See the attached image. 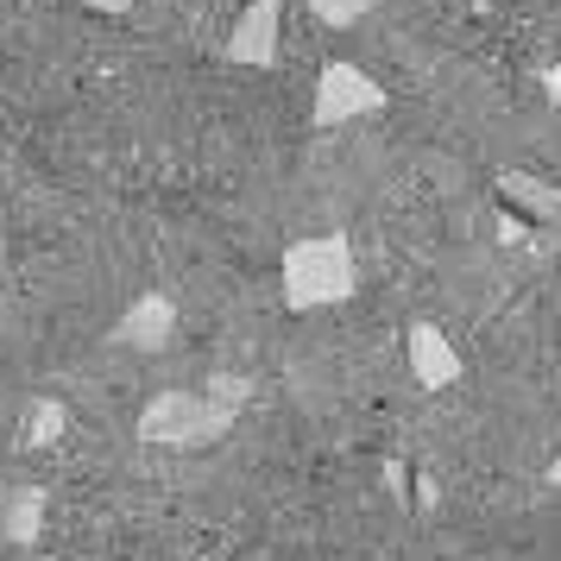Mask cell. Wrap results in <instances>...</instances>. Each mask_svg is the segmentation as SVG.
I'll list each match as a JSON object with an SVG mask.
<instances>
[{
    "mask_svg": "<svg viewBox=\"0 0 561 561\" xmlns=\"http://www.w3.org/2000/svg\"><path fill=\"white\" fill-rule=\"evenodd\" d=\"M404 341H410V373H416V385H423V391H448V385L460 379V354H455V341H448V329H442V322L416 316Z\"/></svg>",
    "mask_w": 561,
    "mask_h": 561,
    "instance_id": "obj_5",
    "label": "cell"
},
{
    "mask_svg": "<svg viewBox=\"0 0 561 561\" xmlns=\"http://www.w3.org/2000/svg\"><path fill=\"white\" fill-rule=\"evenodd\" d=\"M359 290L354 240L347 233H316L284 247V304L290 309H329Z\"/></svg>",
    "mask_w": 561,
    "mask_h": 561,
    "instance_id": "obj_2",
    "label": "cell"
},
{
    "mask_svg": "<svg viewBox=\"0 0 561 561\" xmlns=\"http://www.w3.org/2000/svg\"><path fill=\"white\" fill-rule=\"evenodd\" d=\"M57 430H64V410H57V404H32V423H26L32 442H51Z\"/></svg>",
    "mask_w": 561,
    "mask_h": 561,
    "instance_id": "obj_10",
    "label": "cell"
},
{
    "mask_svg": "<svg viewBox=\"0 0 561 561\" xmlns=\"http://www.w3.org/2000/svg\"><path fill=\"white\" fill-rule=\"evenodd\" d=\"M385 107V89L359 64H322V77H316V127H347V121H366V114H379Z\"/></svg>",
    "mask_w": 561,
    "mask_h": 561,
    "instance_id": "obj_3",
    "label": "cell"
},
{
    "mask_svg": "<svg viewBox=\"0 0 561 561\" xmlns=\"http://www.w3.org/2000/svg\"><path fill=\"white\" fill-rule=\"evenodd\" d=\"M309 13H316V20H322V26H359V20H366V13H379L385 0H304Z\"/></svg>",
    "mask_w": 561,
    "mask_h": 561,
    "instance_id": "obj_9",
    "label": "cell"
},
{
    "mask_svg": "<svg viewBox=\"0 0 561 561\" xmlns=\"http://www.w3.org/2000/svg\"><path fill=\"white\" fill-rule=\"evenodd\" d=\"M549 485H561V455H556V467H549Z\"/></svg>",
    "mask_w": 561,
    "mask_h": 561,
    "instance_id": "obj_14",
    "label": "cell"
},
{
    "mask_svg": "<svg viewBox=\"0 0 561 561\" xmlns=\"http://www.w3.org/2000/svg\"><path fill=\"white\" fill-rule=\"evenodd\" d=\"M524 233H530V228H524L517 215H499V240H524Z\"/></svg>",
    "mask_w": 561,
    "mask_h": 561,
    "instance_id": "obj_12",
    "label": "cell"
},
{
    "mask_svg": "<svg viewBox=\"0 0 561 561\" xmlns=\"http://www.w3.org/2000/svg\"><path fill=\"white\" fill-rule=\"evenodd\" d=\"M253 398V385L240 379V373H215L203 391H158L146 416H139V442H152V448H208V442H221V435L240 423V410Z\"/></svg>",
    "mask_w": 561,
    "mask_h": 561,
    "instance_id": "obj_1",
    "label": "cell"
},
{
    "mask_svg": "<svg viewBox=\"0 0 561 561\" xmlns=\"http://www.w3.org/2000/svg\"><path fill=\"white\" fill-rule=\"evenodd\" d=\"M278 20H284V0H253L228 32V64L272 70L278 64Z\"/></svg>",
    "mask_w": 561,
    "mask_h": 561,
    "instance_id": "obj_4",
    "label": "cell"
},
{
    "mask_svg": "<svg viewBox=\"0 0 561 561\" xmlns=\"http://www.w3.org/2000/svg\"><path fill=\"white\" fill-rule=\"evenodd\" d=\"M38 517H45V492L26 485V492L7 505V536H13V542H38Z\"/></svg>",
    "mask_w": 561,
    "mask_h": 561,
    "instance_id": "obj_8",
    "label": "cell"
},
{
    "mask_svg": "<svg viewBox=\"0 0 561 561\" xmlns=\"http://www.w3.org/2000/svg\"><path fill=\"white\" fill-rule=\"evenodd\" d=\"M542 89H549V102L561 107V64H549V70H542Z\"/></svg>",
    "mask_w": 561,
    "mask_h": 561,
    "instance_id": "obj_13",
    "label": "cell"
},
{
    "mask_svg": "<svg viewBox=\"0 0 561 561\" xmlns=\"http://www.w3.org/2000/svg\"><path fill=\"white\" fill-rule=\"evenodd\" d=\"M499 196H505V203H517L524 215H536V221H549V215L561 208L556 183H536V178H524V171H499Z\"/></svg>",
    "mask_w": 561,
    "mask_h": 561,
    "instance_id": "obj_7",
    "label": "cell"
},
{
    "mask_svg": "<svg viewBox=\"0 0 561 561\" xmlns=\"http://www.w3.org/2000/svg\"><path fill=\"white\" fill-rule=\"evenodd\" d=\"M51 7H89V13H133V0H51Z\"/></svg>",
    "mask_w": 561,
    "mask_h": 561,
    "instance_id": "obj_11",
    "label": "cell"
},
{
    "mask_svg": "<svg viewBox=\"0 0 561 561\" xmlns=\"http://www.w3.org/2000/svg\"><path fill=\"white\" fill-rule=\"evenodd\" d=\"M171 334H178V309H171V297H158V290L133 297L127 316L114 322V341L133 347V354H158V347H171Z\"/></svg>",
    "mask_w": 561,
    "mask_h": 561,
    "instance_id": "obj_6",
    "label": "cell"
}]
</instances>
